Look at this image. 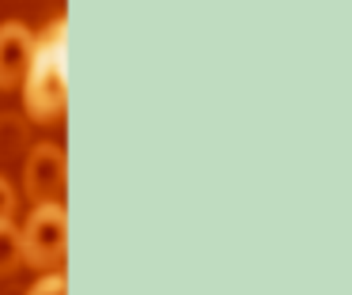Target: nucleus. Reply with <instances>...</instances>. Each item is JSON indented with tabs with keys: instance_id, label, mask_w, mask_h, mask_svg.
Masks as SVG:
<instances>
[{
	"instance_id": "0eeeda50",
	"label": "nucleus",
	"mask_w": 352,
	"mask_h": 295,
	"mask_svg": "<svg viewBox=\"0 0 352 295\" xmlns=\"http://www.w3.org/2000/svg\"><path fill=\"white\" fill-rule=\"evenodd\" d=\"M16 208H19V193L4 174H0V223H16Z\"/></svg>"
},
{
	"instance_id": "20e7f679",
	"label": "nucleus",
	"mask_w": 352,
	"mask_h": 295,
	"mask_svg": "<svg viewBox=\"0 0 352 295\" xmlns=\"http://www.w3.org/2000/svg\"><path fill=\"white\" fill-rule=\"evenodd\" d=\"M34 53V30L19 19L0 23V91H16Z\"/></svg>"
},
{
	"instance_id": "f257e3e1",
	"label": "nucleus",
	"mask_w": 352,
	"mask_h": 295,
	"mask_svg": "<svg viewBox=\"0 0 352 295\" xmlns=\"http://www.w3.org/2000/svg\"><path fill=\"white\" fill-rule=\"evenodd\" d=\"M65 34H69V23L54 19L46 23V30L34 34V53L27 76L19 83V95H23V113L38 125H54L65 118V106H69V50H65Z\"/></svg>"
},
{
	"instance_id": "39448f33",
	"label": "nucleus",
	"mask_w": 352,
	"mask_h": 295,
	"mask_svg": "<svg viewBox=\"0 0 352 295\" xmlns=\"http://www.w3.org/2000/svg\"><path fill=\"white\" fill-rule=\"evenodd\" d=\"M23 265V246H19V223H0V280Z\"/></svg>"
},
{
	"instance_id": "423d86ee",
	"label": "nucleus",
	"mask_w": 352,
	"mask_h": 295,
	"mask_svg": "<svg viewBox=\"0 0 352 295\" xmlns=\"http://www.w3.org/2000/svg\"><path fill=\"white\" fill-rule=\"evenodd\" d=\"M27 295H69V276H65V272H42V276L27 287Z\"/></svg>"
},
{
	"instance_id": "f03ea898",
	"label": "nucleus",
	"mask_w": 352,
	"mask_h": 295,
	"mask_svg": "<svg viewBox=\"0 0 352 295\" xmlns=\"http://www.w3.org/2000/svg\"><path fill=\"white\" fill-rule=\"evenodd\" d=\"M19 246H23V265L31 269L61 265L69 254V208L61 201L34 204L19 227Z\"/></svg>"
},
{
	"instance_id": "7ed1b4c3",
	"label": "nucleus",
	"mask_w": 352,
	"mask_h": 295,
	"mask_svg": "<svg viewBox=\"0 0 352 295\" xmlns=\"http://www.w3.org/2000/svg\"><path fill=\"white\" fill-rule=\"evenodd\" d=\"M65 178H69V159H65V148L57 144H34L23 159V193L31 201L46 204L57 201L65 193Z\"/></svg>"
}]
</instances>
